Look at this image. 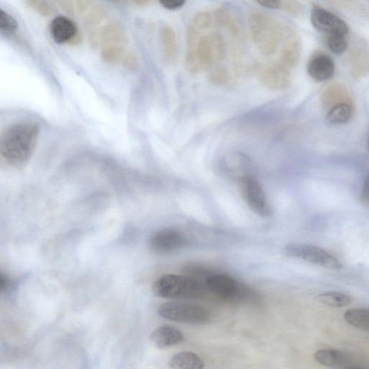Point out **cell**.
Instances as JSON below:
<instances>
[{
	"mask_svg": "<svg viewBox=\"0 0 369 369\" xmlns=\"http://www.w3.org/2000/svg\"><path fill=\"white\" fill-rule=\"evenodd\" d=\"M39 134L34 123L21 122L0 131V156L16 168L26 166L31 159Z\"/></svg>",
	"mask_w": 369,
	"mask_h": 369,
	"instance_id": "1",
	"label": "cell"
},
{
	"mask_svg": "<svg viewBox=\"0 0 369 369\" xmlns=\"http://www.w3.org/2000/svg\"><path fill=\"white\" fill-rule=\"evenodd\" d=\"M249 32L258 51L264 57H272L279 49L284 27L274 18L253 14L249 20Z\"/></svg>",
	"mask_w": 369,
	"mask_h": 369,
	"instance_id": "2",
	"label": "cell"
},
{
	"mask_svg": "<svg viewBox=\"0 0 369 369\" xmlns=\"http://www.w3.org/2000/svg\"><path fill=\"white\" fill-rule=\"evenodd\" d=\"M155 296L169 300H193L203 297L204 286L192 277L166 274L158 278L153 285Z\"/></svg>",
	"mask_w": 369,
	"mask_h": 369,
	"instance_id": "3",
	"label": "cell"
},
{
	"mask_svg": "<svg viewBox=\"0 0 369 369\" xmlns=\"http://www.w3.org/2000/svg\"><path fill=\"white\" fill-rule=\"evenodd\" d=\"M158 314L168 321L185 324L201 325L210 321V313L205 308L181 302H168L158 309Z\"/></svg>",
	"mask_w": 369,
	"mask_h": 369,
	"instance_id": "4",
	"label": "cell"
},
{
	"mask_svg": "<svg viewBox=\"0 0 369 369\" xmlns=\"http://www.w3.org/2000/svg\"><path fill=\"white\" fill-rule=\"evenodd\" d=\"M285 253L288 257L302 259L309 263L330 270H340L342 263L330 253L305 243H289L286 245Z\"/></svg>",
	"mask_w": 369,
	"mask_h": 369,
	"instance_id": "5",
	"label": "cell"
},
{
	"mask_svg": "<svg viewBox=\"0 0 369 369\" xmlns=\"http://www.w3.org/2000/svg\"><path fill=\"white\" fill-rule=\"evenodd\" d=\"M239 190L243 201L257 215L261 217H269L272 214V209L267 202L266 195L253 175L240 179Z\"/></svg>",
	"mask_w": 369,
	"mask_h": 369,
	"instance_id": "6",
	"label": "cell"
},
{
	"mask_svg": "<svg viewBox=\"0 0 369 369\" xmlns=\"http://www.w3.org/2000/svg\"><path fill=\"white\" fill-rule=\"evenodd\" d=\"M206 284L211 292L224 300L242 301L248 295L247 288L227 275H211L207 279Z\"/></svg>",
	"mask_w": 369,
	"mask_h": 369,
	"instance_id": "7",
	"label": "cell"
},
{
	"mask_svg": "<svg viewBox=\"0 0 369 369\" xmlns=\"http://www.w3.org/2000/svg\"><path fill=\"white\" fill-rule=\"evenodd\" d=\"M311 22L315 29L326 35L347 36V23L339 16L321 7H314L311 11Z\"/></svg>",
	"mask_w": 369,
	"mask_h": 369,
	"instance_id": "8",
	"label": "cell"
},
{
	"mask_svg": "<svg viewBox=\"0 0 369 369\" xmlns=\"http://www.w3.org/2000/svg\"><path fill=\"white\" fill-rule=\"evenodd\" d=\"M186 236L174 228H165L155 233L148 242V248L154 253H173L184 247Z\"/></svg>",
	"mask_w": 369,
	"mask_h": 369,
	"instance_id": "9",
	"label": "cell"
},
{
	"mask_svg": "<svg viewBox=\"0 0 369 369\" xmlns=\"http://www.w3.org/2000/svg\"><path fill=\"white\" fill-rule=\"evenodd\" d=\"M279 48V63L288 69L296 67L300 61L302 49L298 33L290 28L284 29Z\"/></svg>",
	"mask_w": 369,
	"mask_h": 369,
	"instance_id": "10",
	"label": "cell"
},
{
	"mask_svg": "<svg viewBox=\"0 0 369 369\" xmlns=\"http://www.w3.org/2000/svg\"><path fill=\"white\" fill-rule=\"evenodd\" d=\"M258 78L261 84L270 90H285L291 85L289 69L280 63L262 67L259 71Z\"/></svg>",
	"mask_w": 369,
	"mask_h": 369,
	"instance_id": "11",
	"label": "cell"
},
{
	"mask_svg": "<svg viewBox=\"0 0 369 369\" xmlns=\"http://www.w3.org/2000/svg\"><path fill=\"white\" fill-rule=\"evenodd\" d=\"M50 32L58 44L78 45L82 41L76 23L64 16L56 17L52 21Z\"/></svg>",
	"mask_w": 369,
	"mask_h": 369,
	"instance_id": "12",
	"label": "cell"
},
{
	"mask_svg": "<svg viewBox=\"0 0 369 369\" xmlns=\"http://www.w3.org/2000/svg\"><path fill=\"white\" fill-rule=\"evenodd\" d=\"M335 69V65L333 59L322 53L313 55L307 64L309 76L317 82H324L330 79Z\"/></svg>",
	"mask_w": 369,
	"mask_h": 369,
	"instance_id": "13",
	"label": "cell"
},
{
	"mask_svg": "<svg viewBox=\"0 0 369 369\" xmlns=\"http://www.w3.org/2000/svg\"><path fill=\"white\" fill-rule=\"evenodd\" d=\"M321 102L328 109L340 104L354 105L350 90L340 83H332L323 91Z\"/></svg>",
	"mask_w": 369,
	"mask_h": 369,
	"instance_id": "14",
	"label": "cell"
},
{
	"mask_svg": "<svg viewBox=\"0 0 369 369\" xmlns=\"http://www.w3.org/2000/svg\"><path fill=\"white\" fill-rule=\"evenodd\" d=\"M151 341L158 349H165L179 345L184 341V336L177 328L163 326L153 332Z\"/></svg>",
	"mask_w": 369,
	"mask_h": 369,
	"instance_id": "15",
	"label": "cell"
},
{
	"mask_svg": "<svg viewBox=\"0 0 369 369\" xmlns=\"http://www.w3.org/2000/svg\"><path fill=\"white\" fill-rule=\"evenodd\" d=\"M159 41L163 60L167 64L175 62L178 58L179 47L174 29L168 26L162 27L160 31Z\"/></svg>",
	"mask_w": 369,
	"mask_h": 369,
	"instance_id": "16",
	"label": "cell"
},
{
	"mask_svg": "<svg viewBox=\"0 0 369 369\" xmlns=\"http://www.w3.org/2000/svg\"><path fill=\"white\" fill-rule=\"evenodd\" d=\"M315 361L323 365L333 368H353L351 356L335 349L319 350L314 353Z\"/></svg>",
	"mask_w": 369,
	"mask_h": 369,
	"instance_id": "17",
	"label": "cell"
},
{
	"mask_svg": "<svg viewBox=\"0 0 369 369\" xmlns=\"http://www.w3.org/2000/svg\"><path fill=\"white\" fill-rule=\"evenodd\" d=\"M101 48L123 47L126 48L128 37L125 30L119 24L111 22L100 33Z\"/></svg>",
	"mask_w": 369,
	"mask_h": 369,
	"instance_id": "18",
	"label": "cell"
},
{
	"mask_svg": "<svg viewBox=\"0 0 369 369\" xmlns=\"http://www.w3.org/2000/svg\"><path fill=\"white\" fill-rule=\"evenodd\" d=\"M168 364L169 368L175 369H201L204 367V362L198 355L187 351L172 356Z\"/></svg>",
	"mask_w": 369,
	"mask_h": 369,
	"instance_id": "19",
	"label": "cell"
},
{
	"mask_svg": "<svg viewBox=\"0 0 369 369\" xmlns=\"http://www.w3.org/2000/svg\"><path fill=\"white\" fill-rule=\"evenodd\" d=\"M354 105L340 104L328 109L327 120L330 125H340L347 124L353 118Z\"/></svg>",
	"mask_w": 369,
	"mask_h": 369,
	"instance_id": "20",
	"label": "cell"
},
{
	"mask_svg": "<svg viewBox=\"0 0 369 369\" xmlns=\"http://www.w3.org/2000/svg\"><path fill=\"white\" fill-rule=\"evenodd\" d=\"M347 323L363 332L369 330V312L366 308L350 309L343 314Z\"/></svg>",
	"mask_w": 369,
	"mask_h": 369,
	"instance_id": "21",
	"label": "cell"
},
{
	"mask_svg": "<svg viewBox=\"0 0 369 369\" xmlns=\"http://www.w3.org/2000/svg\"><path fill=\"white\" fill-rule=\"evenodd\" d=\"M196 53L200 68L209 69L214 60L210 36H204L200 38L198 44H197Z\"/></svg>",
	"mask_w": 369,
	"mask_h": 369,
	"instance_id": "22",
	"label": "cell"
},
{
	"mask_svg": "<svg viewBox=\"0 0 369 369\" xmlns=\"http://www.w3.org/2000/svg\"><path fill=\"white\" fill-rule=\"evenodd\" d=\"M317 300L323 305L335 308L347 307L352 302V299L349 295L334 291L319 294Z\"/></svg>",
	"mask_w": 369,
	"mask_h": 369,
	"instance_id": "23",
	"label": "cell"
},
{
	"mask_svg": "<svg viewBox=\"0 0 369 369\" xmlns=\"http://www.w3.org/2000/svg\"><path fill=\"white\" fill-rule=\"evenodd\" d=\"M55 2L70 15H83L91 5L90 0H55Z\"/></svg>",
	"mask_w": 369,
	"mask_h": 369,
	"instance_id": "24",
	"label": "cell"
},
{
	"mask_svg": "<svg viewBox=\"0 0 369 369\" xmlns=\"http://www.w3.org/2000/svg\"><path fill=\"white\" fill-rule=\"evenodd\" d=\"M351 64L357 76H364L368 70V54L364 49L357 48L351 54Z\"/></svg>",
	"mask_w": 369,
	"mask_h": 369,
	"instance_id": "25",
	"label": "cell"
},
{
	"mask_svg": "<svg viewBox=\"0 0 369 369\" xmlns=\"http://www.w3.org/2000/svg\"><path fill=\"white\" fill-rule=\"evenodd\" d=\"M214 59L218 62L225 60L228 53L226 41L223 35L215 33L211 37Z\"/></svg>",
	"mask_w": 369,
	"mask_h": 369,
	"instance_id": "26",
	"label": "cell"
},
{
	"mask_svg": "<svg viewBox=\"0 0 369 369\" xmlns=\"http://www.w3.org/2000/svg\"><path fill=\"white\" fill-rule=\"evenodd\" d=\"M102 58L111 64H114L123 60L126 54V48L123 47H102Z\"/></svg>",
	"mask_w": 369,
	"mask_h": 369,
	"instance_id": "27",
	"label": "cell"
},
{
	"mask_svg": "<svg viewBox=\"0 0 369 369\" xmlns=\"http://www.w3.org/2000/svg\"><path fill=\"white\" fill-rule=\"evenodd\" d=\"M327 45L335 55H342L347 50L349 43L347 36L327 35Z\"/></svg>",
	"mask_w": 369,
	"mask_h": 369,
	"instance_id": "28",
	"label": "cell"
},
{
	"mask_svg": "<svg viewBox=\"0 0 369 369\" xmlns=\"http://www.w3.org/2000/svg\"><path fill=\"white\" fill-rule=\"evenodd\" d=\"M108 18V11L103 6L92 9L85 18V25L89 28H96Z\"/></svg>",
	"mask_w": 369,
	"mask_h": 369,
	"instance_id": "29",
	"label": "cell"
},
{
	"mask_svg": "<svg viewBox=\"0 0 369 369\" xmlns=\"http://www.w3.org/2000/svg\"><path fill=\"white\" fill-rule=\"evenodd\" d=\"M28 6L34 12L43 17L53 14L54 7L49 0H27Z\"/></svg>",
	"mask_w": 369,
	"mask_h": 369,
	"instance_id": "30",
	"label": "cell"
},
{
	"mask_svg": "<svg viewBox=\"0 0 369 369\" xmlns=\"http://www.w3.org/2000/svg\"><path fill=\"white\" fill-rule=\"evenodd\" d=\"M18 28L17 20L6 11L0 8V32L14 34Z\"/></svg>",
	"mask_w": 369,
	"mask_h": 369,
	"instance_id": "31",
	"label": "cell"
},
{
	"mask_svg": "<svg viewBox=\"0 0 369 369\" xmlns=\"http://www.w3.org/2000/svg\"><path fill=\"white\" fill-rule=\"evenodd\" d=\"M212 17L209 12L200 11L193 18V26L198 31L207 30L211 25Z\"/></svg>",
	"mask_w": 369,
	"mask_h": 369,
	"instance_id": "32",
	"label": "cell"
},
{
	"mask_svg": "<svg viewBox=\"0 0 369 369\" xmlns=\"http://www.w3.org/2000/svg\"><path fill=\"white\" fill-rule=\"evenodd\" d=\"M209 79L214 85L225 83L228 80L227 69L223 66L215 67L209 73Z\"/></svg>",
	"mask_w": 369,
	"mask_h": 369,
	"instance_id": "33",
	"label": "cell"
},
{
	"mask_svg": "<svg viewBox=\"0 0 369 369\" xmlns=\"http://www.w3.org/2000/svg\"><path fill=\"white\" fill-rule=\"evenodd\" d=\"M186 0H160L163 8L169 11H176L186 4Z\"/></svg>",
	"mask_w": 369,
	"mask_h": 369,
	"instance_id": "34",
	"label": "cell"
},
{
	"mask_svg": "<svg viewBox=\"0 0 369 369\" xmlns=\"http://www.w3.org/2000/svg\"><path fill=\"white\" fill-rule=\"evenodd\" d=\"M123 61L125 67L130 70H135L139 66V59L134 53L125 54Z\"/></svg>",
	"mask_w": 369,
	"mask_h": 369,
	"instance_id": "35",
	"label": "cell"
},
{
	"mask_svg": "<svg viewBox=\"0 0 369 369\" xmlns=\"http://www.w3.org/2000/svg\"><path fill=\"white\" fill-rule=\"evenodd\" d=\"M255 1L262 7L270 10L279 9L281 6V0H255Z\"/></svg>",
	"mask_w": 369,
	"mask_h": 369,
	"instance_id": "36",
	"label": "cell"
},
{
	"mask_svg": "<svg viewBox=\"0 0 369 369\" xmlns=\"http://www.w3.org/2000/svg\"><path fill=\"white\" fill-rule=\"evenodd\" d=\"M285 8L288 13L293 15L300 14L302 11L300 4L295 1V0H287Z\"/></svg>",
	"mask_w": 369,
	"mask_h": 369,
	"instance_id": "37",
	"label": "cell"
},
{
	"mask_svg": "<svg viewBox=\"0 0 369 369\" xmlns=\"http://www.w3.org/2000/svg\"><path fill=\"white\" fill-rule=\"evenodd\" d=\"M361 200L363 204L368 205V180L365 179L363 186V190L361 195Z\"/></svg>",
	"mask_w": 369,
	"mask_h": 369,
	"instance_id": "38",
	"label": "cell"
},
{
	"mask_svg": "<svg viewBox=\"0 0 369 369\" xmlns=\"http://www.w3.org/2000/svg\"><path fill=\"white\" fill-rule=\"evenodd\" d=\"M10 286L9 279L4 274L0 273V293L5 291Z\"/></svg>",
	"mask_w": 369,
	"mask_h": 369,
	"instance_id": "39",
	"label": "cell"
},
{
	"mask_svg": "<svg viewBox=\"0 0 369 369\" xmlns=\"http://www.w3.org/2000/svg\"><path fill=\"white\" fill-rule=\"evenodd\" d=\"M134 2L139 6H145L152 2V0H134Z\"/></svg>",
	"mask_w": 369,
	"mask_h": 369,
	"instance_id": "40",
	"label": "cell"
},
{
	"mask_svg": "<svg viewBox=\"0 0 369 369\" xmlns=\"http://www.w3.org/2000/svg\"><path fill=\"white\" fill-rule=\"evenodd\" d=\"M111 1H113V2H118V1H120V0H111Z\"/></svg>",
	"mask_w": 369,
	"mask_h": 369,
	"instance_id": "41",
	"label": "cell"
}]
</instances>
